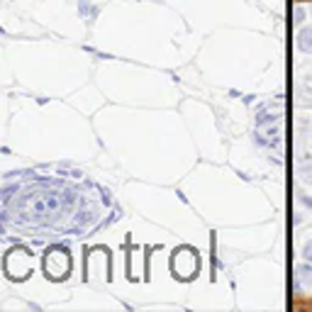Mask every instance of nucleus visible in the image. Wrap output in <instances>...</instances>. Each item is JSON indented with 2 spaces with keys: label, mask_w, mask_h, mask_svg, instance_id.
I'll list each match as a JSON object with an SVG mask.
<instances>
[{
  "label": "nucleus",
  "mask_w": 312,
  "mask_h": 312,
  "mask_svg": "<svg viewBox=\"0 0 312 312\" xmlns=\"http://www.w3.org/2000/svg\"><path fill=\"white\" fill-rule=\"evenodd\" d=\"M298 276H300L305 283H310V285H312V266H310V264H302V266H298Z\"/></svg>",
  "instance_id": "20e7f679"
},
{
  "label": "nucleus",
  "mask_w": 312,
  "mask_h": 312,
  "mask_svg": "<svg viewBox=\"0 0 312 312\" xmlns=\"http://www.w3.org/2000/svg\"><path fill=\"white\" fill-rule=\"evenodd\" d=\"M198 266H200L198 254H195L190 246H183L178 251H173V256H171V268H173V273H176L180 280L193 278V276L198 273Z\"/></svg>",
  "instance_id": "f257e3e1"
},
{
  "label": "nucleus",
  "mask_w": 312,
  "mask_h": 312,
  "mask_svg": "<svg viewBox=\"0 0 312 312\" xmlns=\"http://www.w3.org/2000/svg\"><path fill=\"white\" fill-rule=\"evenodd\" d=\"M68 271H71V258L64 249H49L44 256V273L51 280L64 278Z\"/></svg>",
  "instance_id": "f03ea898"
},
{
  "label": "nucleus",
  "mask_w": 312,
  "mask_h": 312,
  "mask_svg": "<svg viewBox=\"0 0 312 312\" xmlns=\"http://www.w3.org/2000/svg\"><path fill=\"white\" fill-rule=\"evenodd\" d=\"M298 49L305 51V54H312V27H305L298 34Z\"/></svg>",
  "instance_id": "7ed1b4c3"
},
{
  "label": "nucleus",
  "mask_w": 312,
  "mask_h": 312,
  "mask_svg": "<svg viewBox=\"0 0 312 312\" xmlns=\"http://www.w3.org/2000/svg\"><path fill=\"white\" fill-rule=\"evenodd\" d=\"M302 254H305V258H307V261H312V242H307V244H305Z\"/></svg>",
  "instance_id": "423d86ee"
},
{
  "label": "nucleus",
  "mask_w": 312,
  "mask_h": 312,
  "mask_svg": "<svg viewBox=\"0 0 312 312\" xmlns=\"http://www.w3.org/2000/svg\"><path fill=\"white\" fill-rule=\"evenodd\" d=\"M293 15H295V20H293V22H298V24H300L302 20H305V10H302L300 5H298V8H295V10H293Z\"/></svg>",
  "instance_id": "39448f33"
}]
</instances>
